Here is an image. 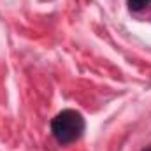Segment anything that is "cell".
Instances as JSON below:
<instances>
[{
	"label": "cell",
	"instance_id": "6da1fadb",
	"mask_svg": "<svg viewBox=\"0 0 151 151\" xmlns=\"http://www.w3.org/2000/svg\"><path fill=\"white\" fill-rule=\"evenodd\" d=\"M86 121L83 114L76 109H63L51 119V134L55 141L62 146L79 141L84 134Z\"/></svg>",
	"mask_w": 151,
	"mask_h": 151
},
{
	"label": "cell",
	"instance_id": "3957f363",
	"mask_svg": "<svg viewBox=\"0 0 151 151\" xmlns=\"http://www.w3.org/2000/svg\"><path fill=\"white\" fill-rule=\"evenodd\" d=\"M142 151H151V146H148V148H146V150H142Z\"/></svg>",
	"mask_w": 151,
	"mask_h": 151
},
{
	"label": "cell",
	"instance_id": "7a4b0ae2",
	"mask_svg": "<svg viewBox=\"0 0 151 151\" xmlns=\"http://www.w3.org/2000/svg\"><path fill=\"white\" fill-rule=\"evenodd\" d=\"M127 5L132 12H141L151 5V0H127Z\"/></svg>",
	"mask_w": 151,
	"mask_h": 151
}]
</instances>
